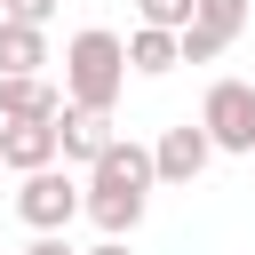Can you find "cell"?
I'll list each match as a JSON object with an SVG mask.
<instances>
[{"label": "cell", "mask_w": 255, "mask_h": 255, "mask_svg": "<svg viewBox=\"0 0 255 255\" xmlns=\"http://www.w3.org/2000/svg\"><path fill=\"white\" fill-rule=\"evenodd\" d=\"M24 72H48V40L32 24H8L0 16V80H24Z\"/></svg>", "instance_id": "9c48e42d"}, {"label": "cell", "mask_w": 255, "mask_h": 255, "mask_svg": "<svg viewBox=\"0 0 255 255\" xmlns=\"http://www.w3.org/2000/svg\"><path fill=\"white\" fill-rule=\"evenodd\" d=\"M120 88H128V48H120V32H104V24L72 32V48H64V104H72V112H112Z\"/></svg>", "instance_id": "7a4b0ae2"}, {"label": "cell", "mask_w": 255, "mask_h": 255, "mask_svg": "<svg viewBox=\"0 0 255 255\" xmlns=\"http://www.w3.org/2000/svg\"><path fill=\"white\" fill-rule=\"evenodd\" d=\"M215 159V143L199 135V120H175L159 143H151V183H199Z\"/></svg>", "instance_id": "5b68a950"}, {"label": "cell", "mask_w": 255, "mask_h": 255, "mask_svg": "<svg viewBox=\"0 0 255 255\" xmlns=\"http://www.w3.org/2000/svg\"><path fill=\"white\" fill-rule=\"evenodd\" d=\"M0 16H8V24H32V32H40V24L56 16V0H0Z\"/></svg>", "instance_id": "4fadbf2b"}, {"label": "cell", "mask_w": 255, "mask_h": 255, "mask_svg": "<svg viewBox=\"0 0 255 255\" xmlns=\"http://www.w3.org/2000/svg\"><path fill=\"white\" fill-rule=\"evenodd\" d=\"M135 16H143L151 32H183V24H191V0H135Z\"/></svg>", "instance_id": "7c38bea8"}, {"label": "cell", "mask_w": 255, "mask_h": 255, "mask_svg": "<svg viewBox=\"0 0 255 255\" xmlns=\"http://www.w3.org/2000/svg\"><path fill=\"white\" fill-rule=\"evenodd\" d=\"M120 48H128V72H151V80H159V72H175V32H151V24H135Z\"/></svg>", "instance_id": "30bf717a"}, {"label": "cell", "mask_w": 255, "mask_h": 255, "mask_svg": "<svg viewBox=\"0 0 255 255\" xmlns=\"http://www.w3.org/2000/svg\"><path fill=\"white\" fill-rule=\"evenodd\" d=\"M143 199H151V151L143 143H128V135H112V151L88 167V183H80V215L104 231V239H128L135 223H143Z\"/></svg>", "instance_id": "6da1fadb"}, {"label": "cell", "mask_w": 255, "mask_h": 255, "mask_svg": "<svg viewBox=\"0 0 255 255\" xmlns=\"http://www.w3.org/2000/svg\"><path fill=\"white\" fill-rule=\"evenodd\" d=\"M247 16H255V0H191V24H199V32H215L223 48L247 32Z\"/></svg>", "instance_id": "8fae6325"}, {"label": "cell", "mask_w": 255, "mask_h": 255, "mask_svg": "<svg viewBox=\"0 0 255 255\" xmlns=\"http://www.w3.org/2000/svg\"><path fill=\"white\" fill-rule=\"evenodd\" d=\"M0 167H56V120H0Z\"/></svg>", "instance_id": "52a82bcc"}, {"label": "cell", "mask_w": 255, "mask_h": 255, "mask_svg": "<svg viewBox=\"0 0 255 255\" xmlns=\"http://www.w3.org/2000/svg\"><path fill=\"white\" fill-rule=\"evenodd\" d=\"M112 135H120L112 112H72V104L56 112V159H88V167H96V159L112 151Z\"/></svg>", "instance_id": "8992f818"}, {"label": "cell", "mask_w": 255, "mask_h": 255, "mask_svg": "<svg viewBox=\"0 0 255 255\" xmlns=\"http://www.w3.org/2000/svg\"><path fill=\"white\" fill-rule=\"evenodd\" d=\"M64 112V88L48 72H24V80H0V120H56Z\"/></svg>", "instance_id": "ba28073f"}, {"label": "cell", "mask_w": 255, "mask_h": 255, "mask_svg": "<svg viewBox=\"0 0 255 255\" xmlns=\"http://www.w3.org/2000/svg\"><path fill=\"white\" fill-rule=\"evenodd\" d=\"M88 255H128V247H120V239H104V247H88Z\"/></svg>", "instance_id": "9a60e30c"}, {"label": "cell", "mask_w": 255, "mask_h": 255, "mask_svg": "<svg viewBox=\"0 0 255 255\" xmlns=\"http://www.w3.org/2000/svg\"><path fill=\"white\" fill-rule=\"evenodd\" d=\"M199 135H207L215 151L255 159V88H247V80H215L207 104H199Z\"/></svg>", "instance_id": "3957f363"}, {"label": "cell", "mask_w": 255, "mask_h": 255, "mask_svg": "<svg viewBox=\"0 0 255 255\" xmlns=\"http://www.w3.org/2000/svg\"><path fill=\"white\" fill-rule=\"evenodd\" d=\"M24 255H80V247H72L64 231H32V247H24Z\"/></svg>", "instance_id": "5bb4252c"}, {"label": "cell", "mask_w": 255, "mask_h": 255, "mask_svg": "<svg viewBox=\"0 0 255 255\" xmlns=\"http://www.w3.org/2000/svg\"><path fill=\"white\" fill-rule=\"evenodd\" d=\"M16 215H24L32 231H72V215H80V183H72L64 167H32V175L16 183Z\"/></svg>", "instance_id": "277c9868"}]
</instances>
